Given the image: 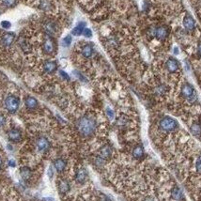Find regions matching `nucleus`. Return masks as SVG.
<instances>
[{
	"label": "nucleus",
	"mask_w": 201,
	"mask_h": 201,
	"mask_svg": "<svg viewBox=\"0 0 201 201\" xmlns=\"http://www.w3.org/2000/svg\"><path fill=\"white\" fill-rule=\"evenodd\" d=\"M76 127L81 135L88 137L94 133L97 127V123L93 118L89 116H84L77 120Z\"/></svg>",
	"instance_id": "obj_1"
},
{
	"label": "nucleus",
	"mask_w": 201,
	"mask_h": 201,
	"mask_svg": "<svg viewBox=\"0 0 201 201\" xmlns=\"http://www.w3.org/2000/svg\"><path fill=\"white\" fill-rule=\"evenodd\" d=\"M178 122L170 117H164L160 120V128L165 132H172L178 128Z\"/></svg>",
	"instance_id": "obj_2"
},
{
	"label": "nucleus",
	"mask_w": 201,
	"mask_h": 201,
	"mask_svg": "<svg viewBox=\"0 0 201 201\" xmlns=\"http://www.w3.org/2000/svg\"><path fill=\"white\" fill-rule=\"evenodd\" d=\"M20 106V100L14 95H10L5 100V107L10 113H15Z\"/></svg>",
	"instance_id": "obj_3"
},
{
	"label": "nucleus",
	"mask_w": 201,
	"mask_h": 201,
	"mask_svg": "<svg viewBox=\"0 0 201 201\" xmlns=\"http://www.w3.org/2000/svg\"><path fill=\"white\" fill-rule=\"evenodd\" d=\"M181 94L182 96L187 99L189 102H194L196 99V93H195V90L193 87V86H191L190 84L186 83L184 84L181 87Z\"/></svg>",
	"instance_id": "obj_4"
},
{
	"label": "nucleus",
	"mask_w": 201,
	"mask_h": 201,
	"mask_svg": "<svg viewBox=\"0 0 201 201\" xmlns=\"http://www.w3.org/2000/svg\"><path fill=\"white\" fill-rule=\"evenodd\" d=\"M43 50L46 54H54L56 51V42L52 36L46 35L43 42Z\"/></svg>",
	"instance_id": "obj_5"
},
{
	"label": "nucleus",
	"mask_w": 201,
	"mask_h": 201,
	"mask_svg": "<svg viewBox=\"0 0 201 201\" xmlns=\"http://www.w3.org/2000/svg\"><path fill=\"white\" fill-rule=\"evenodd\" d=\"M168 35H169V30L165 25L157 26L153 30V36L160 41L165 40L168 37Z\"/></svg>",
	"instance_id": "obj_6"
},
{
	"label": "nucleus",
	"mask_w": 201,
	"mask_h": 201,
	"mask_svg": "<svg viewBox=\"0 0 201 201\" xmlns=\"http://www.w3.org/2000/svg\"><path fill=\"white\" fill-rule=\"evenodd\" d=\"M37 148L40 151L44 152V151H47L50 149V142L49 140L46 137L44 136H41L38 138L37 140Z\"/></svg>",
	"instance_id": "obj_7"
},
{
	"label": "nucleus",
	"mask_w": 201,
	"mask_h": 201,
	"mask_svg": "<svg viewBox=\"0 0 201 201\" xmlns=\"http://www.w3.org/2000/svg\"><path fill=\"white\" fill-rule=\"evenodd\" d=\"M165 67H166V69H167V71L169 72H176L180 68V63H179V61L176 58L170 57L166 61Z\"/></svg>",
	"instance_id": "obj_8"
},
{
	"label": "nucleus",
	"mask_w": 201,
	"mask_h": 201,
	"mask_svg": "<svg viewBox=\"0 0 201 201\" xmlns=\"http://www.w3.org/2000/svg\"><path fill=\"white\" fill-rule=\"evenodd\" d=\"M8 137H9V140L11 142H19L22 140V133L20 130L13 128L9 131Z\"/></svg>",
	"instance_id": "obj_9"
},
{
	"label": "nucleus",
	"mask_w": 201,
	"mask_h": 201,
	"mask_svg": "<svg viewBox=\"0 0 201 201\" xmlns=\"http://www.w3.org/2000/svg\"><path fill=\"white\" fill-rule=\"evenodd\" d=\"M183 26H184L185 29L188 30V31H193V30L195 29V20L193 19V17L191 16V15H189V14L185 15V17L183 19Z\"/></svg>",
	"instance_id": "obj_10"
},
{
	"label": "nucleus",
	"mask_w": 201,
	"mask_h": 201,
	"mask_svg": "<svg viewBox=\"0 0 201 201\" xmlns=\"http://www.w3.org/2000/svg\"><path fill=\"white\" fill-rule=\"evenodd\" d=\"M87 179V173L85 168H79L77 170L76 174H75V180L77 183L83 184L86 182Z\"/></svg>",
	"instance_id": "obj_11"
},
{
	"label": "nucleus",
	"mask_w": 201,
	"mask_h": 201,
	"mask_svg": "<svg viewBox=\"0 0 201 201\" xmlns=\"http://www.w3.org/2000/svg\"><path fill=\"white\" fill-rule=\"evenodd\" d=\"M112 155V149L110 146H103L102 148H101V149L99 150V157L102 160H107L109 159Z\"/></svg>",
	"instance_id": "obj_12"
},
{
	"label": "nucleus",
	"mask_w": 201,
	"mask_h": 201,
	"mask_svg": "<svg viewBox=\"0 0 201 201\" xmlns=\"http://www.w3.org/2000/svg\"><path fill=\"white\" fill-rule=\"evenodd\" d=\"M44 30L46 32V35L52 36L56 32V25L52 21H47L44 24Z\"/></svg>",
	"instance_id": "obj_13"
},
{
	"label": "nucleus",
	"mask_w": 201,
	"mask_h": 201,
	"mask_svg": "<svg viewBox=\"0 0 201 201\" xmlns=\"http://www.w3.org/2000/svg\"><path fill=\"white\" fill-rule=\"evenodd\" d=\"M15 40V35L14 33H11V32H8V33H5L3 36H2V44L4 46H10L13 41Z\"/></svg>",
	"instance_id": "obj_14"
},
{
	"label": "nucleus",
	"mask_w": 201,
	"mask_h": 201,
	"mask_svg": "<svg viewBox=\"0 0 201 201\" xmlns=\"http://www.w3.org/2000/svg\"><path fill=\"white\" fill-rule=\"evenodd\" d=\"M67 165V163L64 159L62 158H57L54 161V167L57 172H62L65 170Z\"/></svg>",
	"instance_id": "obj_15"
},
{
	"label": "nucleus",
	"mask_w": 201,
	"mask_h": 201,
	"mask_svg": "<svg viewBox=\"0 0 201 201\" xmlns=\"http://www.w3.org/2000/svg\"><path fill=\"white\" fill-rule=\"evenodd\" d=\"M43 69L45 72L47 73H54L57 70V64L56 61H46L44 63Z\"/></svg>",
	"instance_id": "obj_16"
},
{
	"label": "nucleus",
	"mask_w": 201,
	"mask_h": 201,
	"mask_svg": "<svg viewBox=\"0 0 201 201\" xmlns=\"http://www.w3.org/2000/svg\"><path fill=\"white\" fill-rule=\"evenodd\" d=\"M25 104L26 108H28L29 110H33L38 107V101L34 97L28 96L25 100Z\"/></svg>",
	"instance_id": "obj_17"
},
{
	"label": "nucleus",
	"mask_w": 201,
	"mask_h": 201,
	"mask_svg": "<svg viewBox=\"0 0 201 201\" xmlns=\"http://www.w3.org/2000/svg\"><path fill=\"white\" fill-rule=\"evenodd\" d=\"M71 189L70 183L66 180H61L58 181V191L61 194H67Z\"/></svg>",
	"instance_id": "obj_18"
},
{
	"label": "nucleus",
	"mask_w": 201,
	"mask_h": 201,
	"mask_svg": "<svg viewBox=\"0 0 201 201\" xmlns=\"http://www.w3.org/2000/svg\"><path fill=\"white\" fill-rule=\"evenodd\" d=\"M20 175H21L23 180H30V178L32 177V170L28 166H23L20 169Z\"/></svg>",
	"instance_id": "obj_19"
},
{
	"label": "nucleus",
	"mask_w": 201,
	"mask_h": 201,
	"mask_svg": "<svg viewBox=\"0 0 201 201\" xmlns=\"http://www.w3.org/2000/svg\"><path fill=\"white\" fill-rule=\"evenodd\" d=\"M133 156L135 159H140L144 156V148L141 145H138L136 147H134V149H133Z\"/></svg>",
	"instance_id": "obj_20"
},
{
	"label": "nucleus",
	"mask_w": 201,
	"mask_h": 201,
	"mask_svg": "<svg viewBox=\"0 0 201 201\" xmlns=\"http://www.w3.org/2000/svg\"><path fill=\"white\" fill-rule=\"evenodd\" d=\"M171 196L175 200H178V201L181 200L183 198V194H182V191L180 190V188L178 186H175L171 191Z\"/></svg>",
	"instance_id": "obj_21"
},
{
	"label": "nucleus",
	"mask_w": 201,
	"mask_h": 201,
	"mask_svg": "<svg viewBox=\"0 0 201 201\" xmlns=\"http://www.w3.org/2000/svg\"><path fill=\"white\" fill-rule=\"evenodd\" d=\"M93 47L91 44H86L84 47L82 48V55L86 58H89L92 55H93Z\"/></svg>",
	"instance_id": "obj_22"
},
{
	"label": "nucleus",
	"mask_w": 201,
	"mask_h": 201,
	"mask_svg": "<svg viewBox=\"0 0 201 201\" xmlns=\"http://www.w3.org/2000/svg\"><path fill=\"white\" fill-rule=\"evenodd\" d=\"M85 26H86V24L85 23H80L78 25H76L72 31V34L74 35V36H80L81 34H83V31L85 29Z\"/></svg>",
	"instance_id": "obj_23"
},
{
	"label": "nucleus",
	"mask_w": 201,
	"mask_h": 201,
	"mask_svg": "<svg viewBox=\"0 0 201 201\" xmlns=\"http://www.w3.org/2000/svg\"><path fill=\"white\" fill-rule=\"evenodd\" d=\"M191 133L195 136H200L201 135V125L198 122L193 123V125L191 126Z\"/></svg>",
	"instance_id": "obj_24"
},
{
	"label": "nucleus",
	"mask_w": 201,
	"mask_h": 201,
	"mask_svg": "<svg viewBox=\"0 0 201 201\" xmlns=\"http://www.w3.org/2000/svg\"><path fill=\"white\" fill-rule=\"evenodd\" d=\"M2 4L5 7L12 8L15 6V4H16V0H2Z\"/></svg>",
	"instance_id": "obj_25"
},
{
	"label": "nucleus",
	"mask_w": 201,
	"mask_h": 201,
	"mask_svg": "<svg viewBox=\"0 0 201 201\" xmlns=\"http://www.w3.org/2000/svg\"><path fill=\"white\" fill-rule=\"evenodd\" d=\"M72 41V37L69 35V36H66V37L63 39V41H62V44H63V46H66V47H68V46L71 45Z\"/></svg>",
	"instance_id": "obj_26"
},
{
	"label": "nucleus",
	"mask_w": 201,
	"mask_h": 201,
	"mask_svg": "<svg viewBox=\"0 0 201 201\" xmlns=\"http://www.w3.org/2000/svg\"><path fill=\"white\" fill-rule=\"evenodd\" d=\"M165 91H166V87H165V86H164V85H161V86L157 87V88H156V92H157L159 95H163Z\"/></svg>",
	"instance_id": "obj_27"
},
{
	"label": "nucleus",
	"mask_w": 201,
	"mask_h": 201,
	"mask_svg": "<svg viewBox=\"0 0 201 201\" xmlns=\"http://www.w3.org/2000/svg\"><path fill=\"white\" fill-rule=\"evenodd\" d=\"M83 35L87 38H90L92 36V31L89 28H85L84 31H83Z\"/></svg>",
	"instance_id": "obj_28"
},
{
	"label": "nucleus",
	"mask_w": 201,
	"mask_h": 201,
	"mask_svg": "<svg viewBox=\"0 0 201 201\" xmlns=\"http://www.w3.org/2000/svg\"><path fill=\"white\" fill-rule=\"evenodd\" d=\"M59 74H60V76L62 77L63 79H65V80H67V81L70 80V76H69L68 73H66L64 71H60V72H59Z\"/></svg>",
	"instance_id": "obj_29"
},
{
	"label": "nucleus",
	"mask_w": 201,
	"mask_h": 201,
	"mask_svg": "<svg viewBox=\"0 0 201 201\" xmlns=\"http://www.w3.org/2000/svg\"><path fill=\"white\" fill-rule=\"evenodd\" d=\"M1 26L5 29H9L11 26V24L9 21H2L1 22Z\"/></svg>",
	"instance_id": "obj_30"
},
{
	"label": "nucleus",
	"mask_w": 201,
	"mask_h": 201,
	"mask_svg": "<svg viewBox=\"0 0 201 201\" xmlns=\"http://www.w3.org/2000/svg\"><path fill=\"white\" fill-rule=\"evenodd\" d=\"M6 124V118L3 114H0V127H2Z\"/></svg>",
	"instance_id": "obj_31"
},
{
	"label": "nucleus",
	"mask_w": 201,
	"mask_h": 201,
	"mask_svg": "<svg viewBox=\"0 0 201 201\" xmlns=\"http://www.w3.org/2000/svg\"><path fill=\"white\" fill-rule=\"evenodd\" d=\"M195 166H196V170H197V171L201 173V156L197 159Z\"/></svg>",
	"instance_id": "obj_32"
},
{
	"label": "nucleus",
	"mask_w": 201,
	"mask_h": 201,
	"mask_svg": "<svg viewBox=\"0 0 201 201\" xmlns=\"http://www.w3.org/2000/svg\"><path fill=\"white\" fill-rule=\"evenodd\" d=\"M106 114H107V116L109 117V118H114V112H113V110L112 109H110V108H107L106 109Z\"/></svg>",
	"instance_id": "obj_33"
},
{
	"label": "nucleus",
	"mask_w": 201,
	"mask_h": 201,
	"mask_svg": "<svg viewBox=\"0 0 201 201\" xmlns=\"http://www.w3.org/2000/svg\"><path fill=\"white\" fill-rule=\"evenodd\" d=\"M48 176L50 177V178H52L53 176H54V171H53V167L50 165L49 166V168H48Z\"/></svg>",
	"instance_id": "obj_34"
},
{
	"label": "nucleus",
	"mask_w": 201,
	"mask_h": 201,
	"mask_svg": "<svg viewBox=\"0 0 201 201\" xmlns=\"http://www.w3.org/2000/svg\"><path fill=\"white\" fill-rule=\"evenodd\" d=\"M75 74H77V77H78L79 79H81V81H86V78L85 77L81 74V73H79V72H75Z\"/></svg>",
	"instance_id": "obj_35"
},
{
	"label": "nucleus",
	"mask_w": 201,
	"mask_h": 201,
	"mask_svg": "<svg viewBox=\"0 0 201 201\" xmlns=\"http://www.w3.org/2000/svg\"><path fill=\"white\" fill-rule=\"evenodd\" d=\"M9 165L11 166V167H15V166H16V164H15V161H14V160H10V161H9Z\"/></svg>",
	"instance_id": "obj_36"
},
{
	"label": "nucleus",
	"mask_w": 201,
	"mask_h": 201,
	"mask_svg": "<svg viewBox=\"0 0 201 201\" xmlns=\"http://www.w3.org/2000/svg\"><path fill=\"white\" fill-rule=\"evenodd\" d=\"M197 51H198V54L199 56H201V41L198 43V47H197Z\"/></svg>",
	"instance_id": "obj_37"
},
{
	"label": "nucleus",
	"mask_w": 201,
	"mask_h": 201,
	"mask_svg": "<svg viewBox=\"0 0 201 201\" xmlns=\"http://www.w3.org/2000/svg\"><path fill=\"white\" fill-rule=\"evenodd\" d=\"M143 201H154V199H153L152 197H150V196H148V197H146Z\"/></svg>",
	"instance_id": "obj_38"
},
{
	"label": "nucleus",
	"mask_w": 201,
	"mask_h": 201,
	"mask_svg": "<svg viewBox=\"0 0 201 201\" xmlns=\"http://www.w3.org/2000/svg\"><path fill=\"white\" fill-rule=\"evenodd\" d=\"M2 166H3V160H2L1 157H0V169L2 168Z\"/></svg>",
	"instance_id": "obj_39"
},
{
	"label": "nucleus",
	"mask_w": 201,
	"mask_h": 201,
	"mask_svg": "<svg viewBox=\"0 0 201 201\" xmlns=\"http://www.w3.org/2000/svg\"><path fill=\"white\" fill-rule=\"evenodd\" d=\"M101 201H110V200L108 199V198H107L106 196H103V197H102V198L101 199Z\"/></svg>",
	"instance_id": "obj_40"
}]
</instances>
